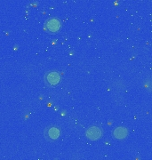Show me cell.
I'll return each mask as SVG.
<instances>
[{
    "instance_id": "cell-1",
    "label": "cell",
    "mask_w": 152,
    "mask_h": 160,
    "mask_svg": "<svg viewBox=\"0 0 152 160\" xmlns=\"http://www.w3.org/2000/svg\"><path fill=\"white\" fill-rule=\"evenodd\" d=\"M86 137L88 138L91 141H97L98 139H100L102 135V131L100 127H97V126H92L90 127L86 132Z\"/></svg>"
},
{
    "instance_id": "cell-2",
    "label": "cell",
    "mask_w": 152,
    "mask_h": 160,
    "mask_svg": "<svg viewBox=\"0 0 152 160\" xmlns=\"http://www.w3.org/2000/svg\"><path fill=\"white\" fill-rule=\"evenodd\" d=\"M62 25L59 20H57L55 18L50 19L47 22H46V29H48L50 32H57L61 29Z\"/></svg>"
},
{
    "instance_id": "cell-3",
    "label": "cell",
    "mask_w": 152,
    "mask_h": 160,
    "mask_svg": "<svg viewBox=\"0 0 152 160\" xmlns=\"http://www.w3.org/2000/svg\"><path fill=\"white\" fill-rule=\"evenodd\" d=\"M45 78H46L47 83L49 85H51V86H57L60 83V81H61L60 74L57 73V72H50V73H48Z\"/></svg>"
},
{
    "instance_id": "cell-4",
    "label": "cell",
    "mask_w": 152,
    "mask_h": 160,
    "mask_svg": "<svg viewBox=\"0 0 152 160\" xmlns=\"http://www.w3.org/2000/svg\"><path fill=\"white\" fill-rule=\"evenodd\" d=\"M128 135V130L125 127H118L113 131V137L118 140H123L127 137Z\"/></svg>"
},
{
    "instance_id": "cell-5",
    "label": "cell",
    "mask_w": 152,
    "mask_h": 160,
    "mask_svg": "<svg viewBox=\"0 0 152 160\" xmlns=\"http://www.w3.org/2000/svg\"><path fill=\"white\" fill-rule=\"evenodd\" d=\"M60 134H61V132L60 130L56 128V127H52L49 129V131H48V135H49V137L51 139H53V140H56L59 138L60 136Z\"/></svg>"
}]
</instances>
